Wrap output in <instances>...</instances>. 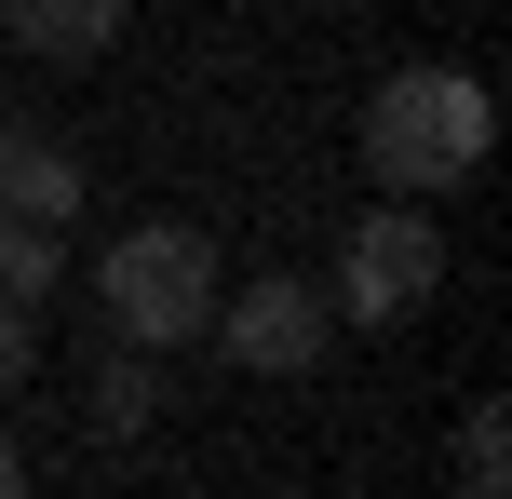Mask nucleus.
<instances>
[{
    "label": "nucleus",
    "instance_id": "1",
    "mask_svg": "<svg viewBox=\"0 0 512 499\" xmlns=\"http://www.w3.org/2000/svg\"><path fill=\"white\" fill-rule=\"evenodd\" d=\"M486 135H499V108H486L472 68H391L378 95H364V176L432 216L445 189L486 176Z\"/></svg>",
    "mask_w": 512,
    "mask_h": 499
},
{
    "label": "nucleus",
    "instance_id": "2",
    "mask_svg": "<svg viewBox=\"0 0 512 499\" xmlns=\"http://www.w3.org/2000/svg\"><path fill=\"white\" fill-rule=\"evenodd\" d=\"M95 297H108V324H122L135 351H189V338L216 324V243L189 230V216H149V230L108 243Z\"/></svg>",
    "mask_w": 512,
    "mask_h": 499
},
{
    "label": "nucleus",
    "instance_id": "3",
    "mask_svg": "<svg viewBox=\"0 0 512 499\" xmlns=\"http://www.w3.org/2000/svg\"><path fill=\"white\" fill-rule=\"evenodd\" d=\"M432 284H445V230L418 203H378V216H351V243H337V297L324 311L337 324H405Z\"/></svg>",
    "mask_w": 512,
    "mask_h": 499
},
{
    "label": "nucleus",
    "instance_id": "4",
    "mask_svg": "<svg viewBox=\"0 0 512 499\" xmlns=\"http://www.w3.org/2000/svg\"><path fill=\"white\" fill-rule=\"evenodd\" d=\"M324 324H337V311H324V284H297V270H256L243 297H216L203 338L230 351L243 378H310V365H324Z\"/></svg>",
    "mask_w": 512,
    "mask_h": 499
},
{
    "label": "nucleus",
    "instance_id": "5",
    "mask_svg": "<svg viewBox=\"0 0 512 499\" xmlns=\"http://www.w3.org/2000/svg\"><path fill=\"white\" fill-rule=\"evenodd\" d=\"M0 216H27V230H68L81 216V162H68V135L41 108H0Z\"/></svg>",
    "mask_w": 512,
    "mask_h": 499
},
{
    "label": "nucleus",
    "instance_id": "6",
    "mask_svg": "<svg viewBox=\"0 0 512 499\" xmlns=\"http://www.w3.org/2000/svg\"><path fill=\"white\" fill-rule=\"evenodd\" d=\"M0 27H14L27 54H54V68H81V54H108L135 27V0H0Z\"/></svg>",
    "mask_w": 512,
    "mask_h": 499
},
{
    "label": "nucleus",
    "instance_id": "7",
    "mask_svg": "<svg viewBox=\"0 0 512 499\" xmlns=\"http://www.w3.org/2000/svg\"><path fill=\"white\" fill-rule=\"evenodd\" d=\"M54 284H68V243L27 230V216H0V311H41Z\"/></svg>",
    "mask_w": 512,
    "mask_h": 499
},
{
    "label": "nucleus",
    "instance_id": "8",
    "mask_svg": "<svg viewBox=\"0 0 512 499\" xmlns=\"http://www.w3.org/2000/svg\"><path fill=\"white\" fill-rule=\"evenodd\" d=\"M459 486H472V499H512V419H499V405L459 419Z\"/></svg>",
    "mask_w": 512,
    "mask_h": 499
},
{
    "label": "nucleus",
    "instance_id": "9",
    "mask_svg": "<svg viewBox=\"0 0 512 499\" xmlns=\"http://www.w3.org/2000/svg\"><path fill=\"white\" fill-rule=\"evenodd\" d=\"M149 405H162V378H149V365H108V378H95V432H135Z\"/></svg>",
    "mask_w": 512,
    "mask_h": 499
},
{
    "label": "nucleus",
    "instance_id": "10",
    "mask_svg": "<svg viewBox=\"0 0 512 499\" xmlns=\"http://www.w3.org/2000/svg\"><path fill=\"white\" fill-rule=\"evenodd\" d=\"M27 365H41V351H27V311H0V392H14Z\"/></svg>",
    "mask_w": 512,
    "mask_h": 499
},
{
    "label": "nucleus",
    "instance_id": "11",
    "mask_svg": "<svg viewBox=\"0 0 512 499\" xmlns=\"http://www.w3.org/2000/svg\"><path fill=\"white\" fill-rule=\"evenodd\" d=\"M0 499H27V459H14V432H0Z\"/></svg>",
    "mask_w": 512,
    "mask_h": 499
}]
</instances>
